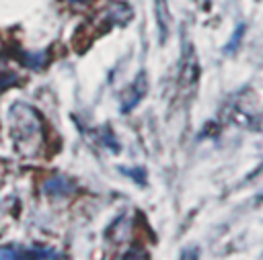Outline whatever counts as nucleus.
<instances>
[{"mask_svg":"<svg viewBox=\"0 0 263 260\" xmlns=\"http://www.w3.org/2000/svg\"><path fill=\"white\" fill-rule=\"evenodd\" d=\"M8 123L14 147L23 156H33L43 143V123L39 113L27 102H14L8 111Z\"/></svg>","mask_w":263,"mask_h":260,"instance_id":"1","label":"nucleus"},{"mask_svg":"<svg viewBox=\"0 0 263 260\" xmlns=\"http://www.w3.org/2000/svg\"><path fill=\"white\" fill-rule=\"evenodd\" d=\"M0 258H8V260H16V258H66V254L55 252L53 248L4 246V248H0Z\"/></svg>","mask_w":263,"mask_h":260,"instance_id":"2","label":"nucleus"},{"mask_svg":"<svg viewBox=\"0 0 263 260\" xmlns=\"http://www.w3.org/2000/svg\"><path fill=\"white\" fill-rule=\"evenodd\" d=\"M197 78H199V63H197V57L193 53V47L187 45L185 51H183V59H181V74H179V86L183 90H189L197 84Z\"/></svg>","mask_w":263,"mask_h":260,"instance_id":"3","label":"nucleus"},{"mask_svg":"<svg viewBox=\"0 0 263 260\" xmlns=\"http://www.w3.org/2000/svg\"><path fill=\"white\" fill-rule=\"evenodd\" d=\"M146 90H148V80H146V74H138L136 76V80L132 82V86L123 92V96H121V111L123 113H129L132 109H136L138 106V102L144 98V94H146Z\"/></svg>","mask_w":263,"mask_h":260,"instance_id":"4","label":"nucleus"},{"mask_svg":"<svg viewBox=\"0 0 263 260\" xmlns=\"http://www.w3.org/2000/svg\"><path fill=\"white\" fill-rule=\"evenodd\" d=\"M74 190H76V184L62 174H55L43 182V192L49 197H66V194H72Z\"/></svg>","mask_w":263,"mask_h":260,"instance_id":"5","label":"nucleus"},{"mask_svg":"<svg viewBox=\"0 0 263 260\" xmlns=\"http://www.w3.org/2000/svg\"><path fill=\"white\" fill-rule=\"evenodd\" d=\"M21 59L31 70H43L47 59H49V55H47V51H23Z\"/></svg>","mask_w":263,"mask_h":260,"instance_id":"6","label":"nucleus"},{"mask_svg":"<svg viewBox=\"0 0 263 260\" xmlns=\"http://www.w3.org/2000/svg\"><path fill=\"white\" fill-rule=\"evenodd\" d=\"M16 82H18L16 74H12V72H0V90H4L8 86H14Z\"/></svg>","mask_w":263,"mask_h":260,"instance_id":"7","label":"nucleus"},{"mask_svg":"<svg viewBox=\"0 0 263 260\" xmlns=\"http://www.w3.org/2000/svg\"><path fill=\"white\" fill-rule=\"evenodd\" d=\"M66 2H70V4H82V2H86V0H66Z\"/></svg>","mask_w":263,"mask_h":260,"instance_id":"8","label":"nucleus"}]
</instances>
